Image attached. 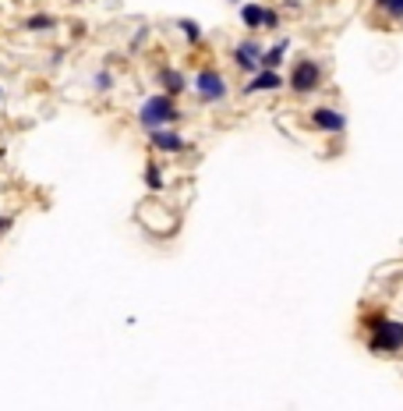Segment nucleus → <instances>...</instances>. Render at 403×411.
<instances>
[{
  "mask_svg": "<svg viewBox=\"0 0 403 411\" xmlns=\"http://www.w3.org/2000/svg\"><path fill=\"white\" fill-rule=\"evenodd\" d=\"M386 316H389L386 309H364V312H361V327H364V334H371V330H375V327H379V322H382Z\"/></svg>",
  "mask_w": 403,
  "mask_h": 411,
  "instance_id": "obj_16",
  "label": "nucleus"
},
{
  "mask_svg": "<svg viewBox=\"0 0 403 411\" xmlns=\"http://www.w3.org/2000/svg\"><path fill=\"white\" fill-rule=\"evenodd\" d=\"M149 145H152V149H160V153H167V156H177V153H184V149H191L188 138H184L180 131H174V128L149 131Z\"/></svg>",
  "mask_w": 403,
  "mask_h": 411,
  "instance_id": "obj_8",
  "label": "nucleus"
},
{
  "mask_svg": "<svg viewBox=\"0 0 403 411\" xmlns=\"http://www.w3.org/2000/svg\"><path fill=\"white\" fill-rule=\"evenodd\" d=\"M138 220H142L152 234H163V238H170L174 227H177V220L163 210L160 202H145V206H142V213H138Z\"/></svg>",
  "mask_w": 403,
  "mask_h": 411,
  "instance_id": "obj_7",
  "label": "nucleus"
},
{
  "mask_svg": "<svg viewBox=\"0 0 403 411\" xmlns=\"http://www.w3.org/2000/svg\"><path fill=\"white\" fill-rule=\"evenodd\" d=\"M174 121H180V110H177V100L167 96V93H152V96L138 107V125H142L145 131L170 128Z\"/></svg>",
  "mask_w": 403,
  "mask_h": 411,
  "instance_id": "obj_1",
  "label": "nucleus"
},
{
  "mask_svg": "<svg viewBox=\"0 0 403 411\" xmlns=\"http://www.w3.org/2000/svg\"><path fill=\"white\" fill-rule=\"evenodd\" d=\"M287 50H290V39H280L276 46H269L262 53V71H280L283 61H287Z\"/></svg>",
  "mask_w": 403,
  "mask_h": 411,
  "instance_id": "obj_11",
  "label": "nucleus"
},
{
  "mask_svg": "<svg viewBox=\"0 0 403 411\" xmlns=\"http://www.w3.org/2000/svg\"><path fill=\"white\" fill-rule=\"evenodd\" d=\"M379 15H386L389 21H403V0H375Z\"/></svg>",
  "mask_w": 403,
  "mask_h": 411,
  "instance_id": "obj_14",
  "label": "nucleus"
},
{
  "mask_svg": "<svg viewBox=\"0 0 403 411\" xmlns=\"http://www.w3.org/2000/svg\"><path fill=\"white\" fill-rule=\"evenodd\" d=\"M287 85V78L280 75V71H255L252 78L244 82V96H262V93H280Z\"/></svg>",
  "mask_w": 403,
  "mask_h": 411,
  "instance_id": "obj_9",
  "label": "nucleus"
},
{
  "mask_svg": "<svg viewBox=\"0 0 403 411\" xmlns=\"http://www.w3.org/2000/svg\"><path fill=\"white\" fill-rule=\"evenodd\" d=\"M0 96H4V89H0Z\"/></svg>",
  "mask_w": 403,
  "mask_h": 411,
  "instance_id": "obj_22",
  "label": "nucleus"
},
{
  "mask_svg": "<svg viewBox=\"0 0 403 411\" xmlns=\"http://www.w3.org/2000/svg\"><path fill=\"white\" fill-rule=\"evenodd\" d=\"M230 4H241V0H230Z\"/></svg>",
  "mask_w": 403,
  "mask_h": 411,
  "instance_id": "obj_21",
  "label": "nucleus"
},
{
  "mask_svg": "<svg viewBox=\"0 0 403 411\" xmlns=\"http://www.w3.org/2000/svg\"><path fill=\"white\" fill-rule=\"evenodd\" d=\"M53 25H57V21H53V15H32V18L25 21L28 33H46V28H53Z\"/></svg>",
  "mask_w": 403,
  "mask_h": 411,
  "instance_id": "obj_17",
  "label": "nucleus"
},
{
  "mask_svg": "<svg viewBox=\"0 0 403 411\" xmlns=\"http://www.w3.org/2000/svg\"><path fill=\"white\" fill-rule=\"evenodd\" d=\"M110 85H113V75H110V71H100V75H96V89H100V93H106Z\"/></svg>",
  "mask_w": 403,
  "mask_h": 411,
  "instance_id": "obj_19",
  "label": "nucleus"
},
{
  "mask_svg": "<svg viewBox=\"0 0 403 411\" xmlns=\"http://www.w3.org/2000/svg\"><path fill=\"white\" fill-rule=\"evenodd\" d=\"M156 82L163 85V93L174 96V100H177L184 89H188V78H184V71H177V68H160V71H156Z\"/></svg>",
  "mask_w": 403,
  "mask_h": 411,
  "instance_id": "obj_10",
  "label": "nucleus"
},
{
  "mask_svg": "<svg viewBox=\"0 0 403 411\" xmlns=\"http://www.w3.org/2000/svg\"><path fill=\"white\" fill-rule=\"evenodd\" d=\"M145 188H149V192H163V188H167L163 167H160L156 160H149V163H145Z\"/></svg>",
  "mask_w": 403,
  "mask_h": 411,
  "instance_id": "obj_13",
  "label": "nucleus"
},
{
  "mask_svg": "<svg viewBox=\"0 0 403 411\" xmlns=\"http://www.w3.org/2000/svg\"><path fill=\"white\" fill-rule=\"evenodd\" d=\"M326 78V68L319 61H312V57H301V61L290 64V75H287V85L294 96H312L319 93V85Z\"/></svg>",
  "mask_w": 403,
  "mask_h": 411,
  "instance_id": "obj_3",
  "label": "nucleus"
},
{
  "mask_svg": "<svg viewBox=\"0 0 403 411\" xmlns=\"http://www.w3.org/2000/svg\"><path fill=\"white\" fill-rule=\"evenodd\" d=\"M364 347L371 351V355H382V358L403 355V319L386 316L379 327L364 337Z\"/></svg>",
  "mask_w": 403,
  "mask_h": 411,
  "instance_id": "obj_2",
  "label": "nucleus"
},
{
  "mask_svg": "<svg viewBox=\"0 0 403 411\" xmlns=\"http://www.w3.org/2000/svg\"><path fill=\"white\" fill-rule=\"evenodd\" d=\"M308 128L319 135H344L347 131V113L336 107H315L308 113Z\"/></svg>",
  "mask_w": 403,
  "mask_h": 411,
  "instance_id": "obj_6",
  "label": "nucleus"
},
{
  "mask_svg": "<svg viewBox=\"0 0 403 411\" xmlns=\"http://www.w3.org/2000/svg\"><path fill=\"white\" fill-rule=\"evenodd\" d=\"M191 85H195L198 103H209V107L223 103L230 96V82L223 78V71H216V68H198V75H195Z\"/></svg>",
  "mask_w": 403,
  "mask_h": 411,
  "instance_id": "obj_4",
  "label": "nucleus"
},
{
  "mask_svg": "<svg viewBox=\"0 0 403 411\" xmlns=\"http://www.w3.org/2000/svg\"><path fill=\"white\" fill-rule=\"evenodd\" d=\"M262 28H280V11L265 8V25H262Z\"/></svg>",
  "mask_w": 403,
  "mask_h": 411,
  "instance_id": "obj_18",
  "label": "nucleus"
},
{
  "mask_svg": "<svg viewBox=\"0 0 403 411\" xmlns=\"http://www.w3.org/2000/svg\"><path fill=\"white\" fill-rule=\"evenodd\" d=\"M262 53H265V46H262L255 36L241 39V43L230 50V57H234V68H237L241 75H247V78H252L255 71H262Z\"/></svg>",
  "mask_w": 403,
  "mask_h": 411,
  "instance_id": "obj_5",
  "label": "nucleus"
},
{
  "mask_svg": "<svg viewBox=\"0 0 403 411\" xmlns=\"http://www.w3.org/2000/svg\"><path fill=\"white\" fill-rule=\"evenodd\" d=\"M177 28L184 33V39H188L191 46H198V43H202V25H198V21H191V18H180V21H177Z\"/></svg>",
  "mask_w": 403,
  "mask_h": 411,
  "instance_id": "obj_15",
  "label": "nucleus"
},
{
  "mask_svg": "<svg viewBox=\"0 0 403 411\" xmlns=\"http://www.w3.org/2000/svg\"><path fill=\"white\" fill-rule=\"evenodd\" d=\"M0 227H8V220H0Z\"/></svg>",
  "mask_w": 403,
  "mask_h": 411,
  "instance_id": "obj_20",
  "label": "nucleus"
},
{
  "mask_svg": "<svg viewBox=\"0 0 403 411\" xmlns=\"http://www.w3.org/2000/svg\"><path fill=\"white\" fill-rule=\"evenodd\" d=\"M241 25L247 33H255V28L265 25V4H241Z\"/></svg>",
  "mask_w": 403,
  "mask_h": 411,
  "instance_id": "obj_12",
  "label": "nucleus"
}]
</instances>
